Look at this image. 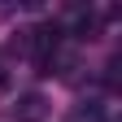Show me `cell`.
I'll return each instance as SVG.
<instances>
[{
	"mask_svg": "<svg viewBox=\"0 0 122 122\" xmlns=\"http://www.w3.org/2000/svg\"><path fill=\"white\" fill-rule=\"evenodd\" d=\"M48 109H52L48 96H39V92H22V96L9 105V118H13V122H44Z\"/></svg>",
	"mask_w": 122,
	"mask_h": 122,
	"instance_id": "6da1fadb",
	"label": "cell"
},
{
	"mask_svg": "<svg viewBox=\"0 0 122 122\" xmlns=\"http://www.w3.org/2000/svg\"><path fill=\"white\" fill-rule=\"evenodd\" d=\"M105 113H109L105 100H79L74 105V122H105Z\"/></svg>",
	"mask_w": 122,
	"mask_h": 122,
	"instance_id": "7a4b0ae2",
	"label": "cell"
}]
</instances>
